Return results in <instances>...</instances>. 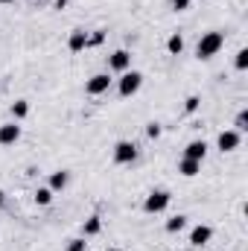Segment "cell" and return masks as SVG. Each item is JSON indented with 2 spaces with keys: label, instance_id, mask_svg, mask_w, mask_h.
<instances>
[{
  "label": "cell",
  "instance_id": "cell-1",
  "mask_svg": "<svg viewBox=\"0 0 248 251\" xmlns=\"http://www.w3.org/2000/svg\"><path fill=\"white\" fill-rule=\"evenodd\" d=\"M222 44H225V35L222 32H204L201 41L196 44V56L198 59H213L222 50Z\"/></svg>",
  "mask_w": 248,
  "mask_h": 251
},
{
  "label": "cell",
  "instance_id": "cell-2",
  "mask_svg": "<svg viewBox=\"0 0 248 251\" xmlns=\"http://www.w3.org/2000/svg\"><path fill=\"white\" fill-rule=\"evenodd\" d=\"M167 207H170V193L167 190H152L146 196V201H143V210L146 213H164Z\"/></svg>",
  "mask_w": 248,
  "mask_h": 251
},
{
  "label": "cell",
  "instance_id": "cell-3",
  "mask_svg": "<svg viewBox=\"0 0 248 251\" xmlns=\"http://www.w3.org/2000/svg\"><path fill=\"white\" fill-rule=\"evenodd\" d=\"M140 85H143V73H137V70H125L123 76H120V97H134L137 91H140Z\"/></svg>",
  "mask_w": 248,
  "mask_h": 251
},
{
  "label": "cell",
  "instance_id": "cell-4",
  "mask_svg": "<svg viewBox=\"0 0 248 251\" xmlns=\"http://www.w3.org/2000/svg\"><path fill=\"white\" fill-rule=\"evenodd\" d=\"M111 88V79H108V73H97V76H91L88 79V85H85V94L88 97H99V94H105Z\"/></svg>",
  "mask_w": 248,
  "mask_h": 251
},
{
  "label": "cell",
  "instance_id": "cell-5",
  "mask_svg": "<svg viewBox=\"0 0 248 251\" xmlns=\"http://www.w3.org/2000/svg\"><path fill=\"white\" fill-rule=\"evenodd\" d=\"M137 158V146L131 143V140H120L117 146H114V161L117 164H131Z\"/></svg>",
  "mask_w": 248,
  "mask_h": 251
},
{
  "label": "cell",
  "instance_id": "cell-6",
  "mask_svg": "<svg viewBox=\"0 0 248 251\" xmlns=\"http://www.w3.org/2000/svg\"><path fill=\"white\" fill-rule=\"evenodd\" d=\"M108 67L117 70V73H125V70L131 67V53H128V50H117V53H111V56H108Z\"/></svg>",
  "mask_w": 248,
  "mask_h": 251
},
{
  "label": "cell",
  "instance_id": "cell-7",
  "mask_svg": "<svg viewBox=\"0 0 248 251\" xmlns=\"http://www.w3.org/2000/svg\"><path fill=\"white\" fill-rule=\"evenodd\" d=\"M240 140H243L240 131H222V134L216 137V146H219L222 152H234V149L240 146Z\"/></svg>",
  "mask_w": 248,
  "mask_h": 251
},
{
  "label": "cell",
  "instance_id": "cell-8",
  "mask_svg": "<svg viewBox=\"0 0 248 251\" xmlns=\"http://www.w3.org/2000/svg\"><path fill=\"white\" fill-rule=\"evenodd\" d=\"M210 237H213V228H210V225H196V228L190 231V243H193V246H198V249H201V246H207V243H210Z\"/></svg>",
  "mask_w": 248,
  "mask_h": 251
},
{
  "label": "cell",
  "instance_id": "cell-9",
  "mask_svg": "<svg viewBox=\"0 0 248 251\" xmlns=\"http://www.w3.org/2000/svg\"><path fill=\"white\" fill-rule=\"evenodd\" d=\"M18 140H21V126L18 123L0 126V143H3V146H12V143H18Z\"/></svg>",
  "mask_w": 248,
  "mask_h": 251
},
{
  "label": "cell",
  "instance_id": "cell-10",
  "mask_svg": "<svg viewBox=\"0 0 248 251\" xmlns=\"http://www.w3.org/2000/svg\"><path fill=\"white\" fill-rule=\"evenodd\" d=\"M67 47H70V53H82L88 47V32L85 29H73L70 38H67Z\"/></svg>",
  "mask_w": 248,
  "mask_h": 251
},
{
  "label": "cell",
  "instance_id": "cell-11",
  "mask_svg": "<svg viewBox=\"0 0 248 251\" xmlns=\"http://www.w3.org/2000/svg\"><path fill=\"white\" fill-rule=\"evenodd\" d=\"M204 155H207V143H204V140H193V143H187L184 158H190V161H204Z\"/></svg>",
  "mask_w": 248,
  "mask_h": 251
},
{
  "label": "cell",
  "instance_id": "cell-12",
  "mask_svg": "<svg viewBox=\"0 0 248 251\" xmlns=\"http://www.w3.org/2000/svg\"><path fill=\"white\" fill-rule=\"evenodd\" d=\"M99 231H102V219H99V216H88L85 225H82V234H85V237H97Z\"/></svg>",
  "mask_w": 248,
  "mask_h": 251
},
{
  "label": "cell",
  "instance_id": "cell-13",
  "mask_svg": "<svg viewBox=\"0 0 248 251\" xmlns=\"http://www.w3.org/2000/svg\"><path fill=\"white\" fill-rule=\"evenodd\" d=\"M198 170H201V161H190V158H184V161L178 164V173H181V176H187V178L198 176Z\"/></svg>",
  "mask_w": 248,
  "mask_h": 251
},
{
  "label": "cell",
  "instance_id": "cell-14",
  "mask_svg": "<svg viewBox=\"0 0 248 251\" xmlns=\"http://www.w3.org/2000/svg\"><path fill=\"white\" fill-rule=\"evenodd\" d=\"M67 181H70L67 170H59V173H53V176H50V190H53V193H56V190H64V187H67Z\"/></svg>",
  "mask_w": 248,
  "mask_h": 251
},
{
  "label": "cell",
  "instance_id": "cell-15",
  "mask_svg": "<svg viewBox=\"0 0 248 251\" xmlns=\"http://www.w3.org/2000/svg\"><path fill=\"white\" fill-rule=\"evenodd\" d=\"M184 228H187V216H181V213L173 216V219H167V231H170V234H178V231H184Z\"/></svg>",
  "mask_w": 248,
  "mask_h": 251
},
{
  "label": "cell",
  "instance_id": "cell-16",
  "mask_svg": "<svg viewBox=\"0 0 248 251\" xmlns=\"http://www.w3.org/2000/svg\"><path fill=\"white\" fill-rule=\"evenodd\" d=\"M167 50L173 53V56H181V50H184V38L175 32V35H170V41H167Z\"/></svg>",
  "mask_w": 248,
  "mask_h": 251
},
{
  "label": "cell",
  "instance_id": "cell-17",
  "mask_svg": "<svg viewBox=\"0 0 248 251\" xmlns=\"http://www.w3.org/2000/svg\"><path fill=\"white\" fill-rule=\"evenodd\" d=\"M50 201H53V190H50V187H38V190H35V204L47 207Z\"/></svg>",
  "mask_w": 248,
  "mask_h": 251
},
{
  "label": "cell",
  "instance_id": "cell-18",
  "mask_svg": "<svg viewBox=\"0 0 248 251\" xmlns=\"http://www.w3.org/2000/svg\"><path fill=\"white\" fill-rule=\"evenodd\" d=\"M26 114H29V102H26V100H18V102L12 105V117H15V120H24Z\"/></svg>",
  "mask_w": 248,
  "mask_h": 251
},
{
  "label": "cell",
  "instance_id": "cell-19",
  "mask_svg": "<svg viewBox=\"0 0 248 251\" xmlns=\"http://www.w3.org/2000/svg\"><path fill=\"white\" fill-rule=\"evenodd\" d=\"M198 102H201L198 97H187V102H184V111H187V114H196V111H198Z\"/></svg>",
  "mask_w": 248,
  "mask_h": 251
},
{
  "label": "cell",
  "instance_id": "cell-20",
  "mask_svg": "<svg viewBox=\"0 0 248 251\" xmlns=\"http://www.w3.org/2000/svg\"><path fill=\"white\" fill-rule=\"evenodd\" d=\"M102 41H105V32H99V29L88 35V47H97V44H102Z\"/></svg>",
  "mask_w": 248,
  "mask_h": 251
},
{
  "label": "cell",
  "instance_id": "cell-21",
  "mask_svg": "<svg viewBox=\"0 0 248 251\" xmlns=\"http://www.w3.org/2000/svg\"><path fill=\"white\" fill-rule=\"evenodd\" d=\"M246 67H248V50L243 47V50L237 53V70H246Z\"/></svg>",
  "mask_w": 248,
  "mask_h": 251
},
{
  "label": "cell",
  "instance_id": "cell-22",
  "mask_svg": "<svg viewBox=\"0 0 248 251\" xmlns=\"http://www.w3.org/2000/svg\"><path fill=\"white\" fill-rule=\"evenodd\" d=\"M248 128V111H240V114H237V128H234V131H246Z\"/></svg>",
  "mask_w": 248,
  "mask_h": 251
},
{
  "label": "cell",
  "instance_id": "cell-23",
  "mask_svg": "<svg viewBox=\"0 0 248 251\" xmlns=\"http://www.w3.org/2000/svg\"><path fill=\"white\" fill-rule=\"evenodd\" d=\"M161 131H164L161 123H149V126H146V137H152V140H155V137H161Z\"/></svg>",
  "mask_w": 248,
  "mask_h": 251
},
{
  "label": "cell",
  "instance_id": "cell-24",
  "mask_svg": "<svg viewBox=\"0 0 248 251\" xmlns=\"http://www.w3.org/2000/svg\"><path fill=\"white\" fill-rule=\"evenodd\" d=\"M85 249H88L85 240H70V243H67V251H85Z\"/></svg>",
  "mask_w": 248,
  "mask_h": 251
},
{
  "label": "cell",
  "instance_id": "cell-25",
  "mask_svg": "<svg viewBox=\"0 0 248 251\" xmlns=\"http://www.w3.org/2000/svg\"><path fill=\"white\" fill-rule=\"evenodd\" d=\"M190 3H193V0H173V9H175V12H184V9H190Z\"/></svg>",
  "mask_w": 248,
  "mask_h": 251
},
{
  "label": "cell",
  "instance_id": "cell-26",
  "mask_svg": "<svg viewBox=\"0 0 248 251\" xmlns=\"http://www.w3.org/2000/svg\"><path fill=\"white\" fill-rule=\"evenodd\" d=\"M0 207H3V190H0Z\"/></svg>",
  "mask_w": 248,
  "mask_h": 251
},
{
  "label": "cell",
  "instance_id": "cell-27",
  "mask_svg": "<svg viewBox=\"0 0 248 251\" xmlns=\"http://www.w3.org/2000/svg\"><path fill=\"white\" fill-rule=\"evenodd\" d=\"M0 3H12V0H0Z\"/></svg>",
  "mask_w": 248,
  "mask_h": 251
},
{
  "label": "cell",
  "instance_id": "cell-28",
  "mask_svg": "<svg viewBox=\"0 0 248 251\" xmlns=\"http://www.w3.org/2000/svg\"><path fill=\"white\" fill-rule=\"evenodd\" d=\"M108 251H117V249H108Z\"/></svg>",
  "mask_w": 248,
  "mask_h": 251
}]
</instances>
